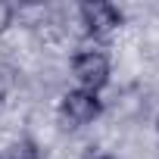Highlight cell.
I'll return each instance as SVG.
<instances>
[{
	"label": "cell",
	"mask_w": 159,
	"mask_h": 159,
	"mask_svg": "<svg viewBox=\"0 0 159 159\" xmlns=\"http://www.w3.org/2000/svg\"><path fill=\"white\" fill-rule=\"evenodd\" d=\"M72 75L81 91H91V94H100L106 84H109V75H112V62L103 50L97 47H84L72 56Z\"/></svg>",
	"instance_id": "cell-1"
},
{
	"label": "cell",
	"mask_w": 159,
	"mask_h": 159,
	"mask_svg": "<svg viewBox=\"0 0 159 159\" xmlns=\"http://www.w3.org/2000/svg\"><path fill=\"white\" fill-rule=\"evenodd\" d=\"M100 112H103V100L91 91H81V88L66 91L59 100V122L66 128H84L94 119H100Z\"/></svg>",
	"instance_id": "cell-2"
},
{
	"label": "cell",
	"mask_w": 159,
	"mask_h": 159,
	"mask_svg": "<svg viewBox=\"0 0 159 159\" xmlns=\"http://www.w3.org/2000/svg\"><path fill=\"white\" fill-rule=\"evenodd\" d=\"M78 16H81V25L88 34L94 38H106L122 25V10L112 3H103V0H94V3H81L78 7Z\"/></svg>",
	"instance_id": "cell-3"
},
{
	"label": "cell",
	"mask_w": 159,
	"mask_h": 159,
	"mask_svg": "<svg viewBox=\"0 0 159 159\" xmlns=\"http://www.w3.org/2000/svg\"><path fill=\"white\" fill-rule=\"evenodd\" d=\"M3 159H41V150H38L34 140H19V143H13L7 150Z\"/></svg>",
	"instance_id": "cell-4"
},
{
	"label": "cell",
	"mask_w": 159,
	"mask_h": 159,
	"mask_svg": "<svg viewBox=\"0 0 159 159\" xmlns=\"http://www.w3.org/2000/svg\"><path fill=\"white\" fill-rule=\"evenodd\" d=\"M10 19H13V7H3V3H0V28L10 25Z\"/></svg>",
	"instance_id": "cell-5"
},
{
	"label": "cell",
	"mask_w": 159,
	"mask_h": 159,
	"mask_svg": "<svg viewBox=\"0 0 159 159\" xmlns=\"http://www.w3.org/2000/svg\"><path fill=\"white\" fill-rule=\"evenodd\" d=\"M94 159H116V156H94Z\"/></svg>",
	"instance_id": "cell-6"
},
{
	"label": "cell",
	"mask_w": 159,
	"mask_h": 159,
	"mask_svg": "<svg viewBox=\"0 0 159 159\" xmlns=\"http://www.w3.org/2000/svg\"><path fill=\"white\" fill-rule=\"evenodd\" d=\"M156 134H159V119H156Z\"/></svg>",
	"instance_id": "cell-7"
}]
</instances>
